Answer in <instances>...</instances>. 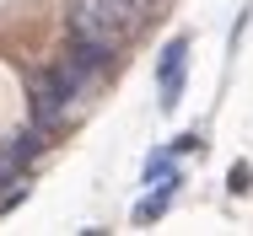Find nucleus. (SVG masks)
<instances>
[{
  "mask_svg": "<svg viewBox=\"0 0 253 236\" xmlns=\"http://www.w3.org/2000/svg\"><path fill=\"white\" fill-rule=\"evenodd\" d=\"M146 5H151V0H76V11H70V33L86 38V43L119 48L140 22H146Z\"/></svg>",
  "mask_w": 253,
  "mask_h": 236,
  "instance_id": "f257e3e1",
  "label": "nucleus"
},
{
  "mask_svg": "<svg viewBox=\"0 0 253 236\" xmlns=\"http://www.w3.org/2000/svg\"><path fill=\"white\" fill-rule=\"evenodd\" d=\"M0 150H5V161H11L16 172H22V167H27V156L38 150V135H33V129H16V135H11V140L0 145Z\"/></svg>",
  "mask_w": 253,
  "mask_h": 236,
  "instance_id": "39448f33",
  "label": "nucleus"
},
{
  "mask_svg": "<svg viewBox=\"0 0 253 236\" xmlns=\"http://www.w3.org/2000/svg\"><path fill=\"white\" fill-rule=\"evenodd\" d=\"M253 172H248V161H237V167H232V193H248L253 183H248Z\"/></svg>",
  "mask_w": 253,
  "mask_h": 236,
  "instance_id": "423d86ee",
  "label": "nucleus"
},
{
  "mask_svg": "<svg viewBox=\"0 0 253 236\" xmlns=\"http://www.w3.org/2000/svg\"><path fill=\"white\" fill-rule=\"evenodd\" d=\"M11 177H16V167H11V161H5V150H0V188H5Z\"/></svg>",
  "mask_w": 253,
  "mask_h": 236,
  "instance_id": "0eeeda50",
  "label": "nucleus"
},
{
  "mask_svg": "<svg viewBox=\"0 0 253 236\" xmlns=\"http://www.w3.org/2000/svg\"><path fill=\"white\" fill-rule=\"evenodd\" d=\"M183 81H189V38L178 33V38H167L162 48V59H156V102H162V113H172L178 102H183Z\"/></svg>",
  "mask_w": 253,
  "mask_h": 236,
  "instance_id": "7ed1b4c3",
  "label": "nucleus"
},
{
  "mask_svg": "<svg viewBox=\"0 0 253 236\" xmlns=\"http://www.w3.org/2000/svg\"><path fill=\"white\" fill-rule=\"evenodd\" d=\"M86 92H92V86H86L65 59H59L54 70H43V75H33V81H27V102H33V124H38V135H49L54 124L70 113V102L86 97Z\"/></svg>",
  "mask_w": 253,
  "mask_h": 236,
  "instance_id": "f03ea898",
  "label": "nucleus"
},
{
  "mask_svg": "<svg viewBox=\"0 0 253 236\" xmlns=\"http://www.w3.org/2000/svg\"><path fill=\"white\" fill-rule=\"evenodd\" d=\"M178 183H183V172H178V167H172V172H167L162 183H151V193H146V199L135 204V220H140V226L162 220V215H167V209L178 204Z\"/></svg>",
  "mask_w": 253,
  "mask_h": 236,
  "instance_id": "20e7f679",
  "label": "nucleus"
}]
</instances>
